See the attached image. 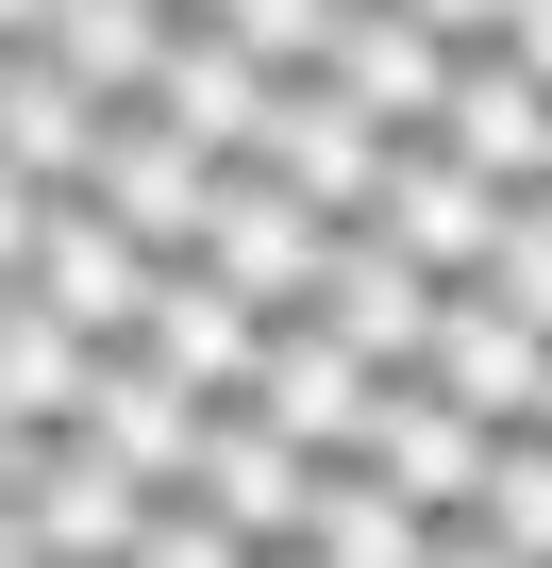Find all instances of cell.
I'll return each mask as SVG.
<instances>
[{"label":"cell","instance_id":"6da1fadb","mask_svg":"<svg viewBox=\"0 0 552 568\" xmlns=\"http://www.w3.org/2000/svg\"><path fill=\"white\" fill-rule=\"evenodd\" d=\"M184 501H201L218 535H251V551H302V518H319V452L268 435L251 402H201V468H184Z\"/></svg>","mask_w":552,"mask_h":568},{"label":"cell","instance_id":"7a4b0ae2","mask_svg":"<svg viewBox=\"0 0 552 568\" xmlns=\"http://www.w3.org/2000/svg\"><path fill=\"white\" fill-rule=\"evenodd\" d=\"M435 168H469L485 201H535L552 184V84H535V51H485V68H452V101H435V134H419Z\"/></svg>","mask_w":552,"mask_h":568},{"label":"cell","instance_id":"3957f363","mask_svg":"<svg viewBox=\"0 0 552 568\" xmlns=\"http://www.w3.org/2000/svg\"><path fill=\"white\" fill-rule=\"evenodd\" d=\"M84 217H118L151 267H201V217H218V168L201 151H168L151 118H101V151H84V184H68Z\"/></svg>","mask_w":552,"mask_h":568},{"label":"cell","instance_id":"277c9868","mask_svg":"<svg viewBox=\"0 0 552 568\" xmlns=\"http://www.w3.org/2000/svg\"><path fill=\"white\" fill-rule=\"evenodd\" d=\"M201 267L234 284L251 318H302L319 302V267H335V217H302L268 168H218V217H201Z\"/></svg>","mask_w":552,"mask_h":568},{"label":"cell","instance_id":"5b68a950","mask_svg":"<svg viewBox=\"0 0 552 568\" xmlns=\"http://www.w3.org/2000/svg\"><path fill=\"white\" fill-rule=\"evenodd\" d=\"M319 84H335L369 134H435V101H452V51H435V18H419V0H335Z\"/></svg>","mask_w":552,"mask_h":568},{"label":"cell","instance_id":"8992f818","mask_svg":"<svg viewBox=\"0 0 552 568\" xmlns=\"http://www.w3.org/2000/svg\"><path fill=\"white\" fill-rule=\"evenodd\" d=\"M134 518H151V501H134L84 435H51V468L0 501V568H134Z\"/></svg>","mask_w":552,"mask_h":568},{"label":"cell","instance_id":"52a82bcc","mask_svg":"<svg viewBox=\"0 0 552 568\" xmlns=\"http://www.w3.org/2000/svg\"><path fill=\"white\" fill-rule=\"evenodd\" d=\"M369 251H402L419 284H435V302H452V284H485V234H502V201L469 184V168H435L419 134L385 151V184H369V217H352Z\"/></svg>","mask_w":552,"mask_h":568},{"label":"cell","instance_id":"ba28073f","mask_svg":"<svg viewBox=\"0 0 552 568\" xmlns=\"http://www.w3.org/2000/svg\"><path fill=\"white\" fill-rule=\"evenodd\" d=\"M151 284H168V267H151V251H134L118 217L51 201V234H34V267H18V302H34V318H68L84 352H118V335L151 318Z\"/></svg>","mask_w":552,"mask_h":568},{"label":"cell","instance_id":"9c48e42d","mask_svg":"<svg viewBox=\"0 0 552 568\" xmlns=\"http://www.w3.org/2000/svg\"><path fill=\"white\" fill-rule=\"evenodd\" d=\"M385 151H402V134H369V118L302 68V84H268V151H251V168L285 184L302 217H335V234H352V217H369V184H385Z\"/></svg>","mask_w":552,"mask_h":568},{"label":"cell","instance_id":"30bf717a","mask_svg":"<svg viewBox=\"0 0 552 568\" xmlns=\"http://www.w3.org/2000/svg\"><path fill=\"white\" fill-rule=\"evenodd\" d=\"M419 385H435L469 435H519V418H535V385H552V335H519L485 284H452V302H435V335H419Z\"/></svg>","mask_w":552,"mask_h":568},{"label":"cell","instance_id":"8fae6325","mask_svg":"<svg viewBox=\"0 0 552 568\" xmlns=\"http://www.w3.org/2000/svg\"><path fill=\"white\" fill-rule=\"evenodd\" d=\"M134 368H151V385H184V402H251L268 318L234 302L218 267H168V284H151V318H134Z\"/></svg>","mask_w":552,"mask_h":568},{"label":"cell","instance_id":"7c38bea8","mask_svg":"<svg viewBox=\"0 0 552 568\" xmlns=\"http://www.w3.org/2000/svg\"><path fill=\"white\" fill-rule=\"evenodd\" d=\"M168 151H201V168H251L268 151V68L251 51H218L201 18H168V68H151V101H134Z\"/></svg>","mask_w":552,"mask_h":568},{"label":"cell","instance_id":"4fadbf2b","mask_svg":"<svg viewBox=\"0 0 552 568\" xmlns=\"http://www.w3.org/2000/svg\"><path fill=\"white\" fill-rule=\"evenodd\" d=\"M84 452H101L134 501H184V468H201V402H184V385H151V368H134V335H118V352H84Z\"/></svg>","mask_w":552,"mask_h":568},{"label":"cell","instance_id":"5bb4252c","mask_svg":"<svg viewBox=\"0 0 552 568\" xmlns=\"http://www.w3.org/2000/svg\"><path fill=\"white\" fill-rule=\"evenodd\" d=\"M335 468H369V485H385V501H419L435 535H452V518L485 501V435H469V418H452L435 385H385V402H369V435H352Z\"/></svg>","mask_w":552,"mask_h":568},{"label":"cell","instance_id":"9a60e30c","mask_svg":"<svg viewBox=\"0 0 552 568\" xmlns=\"http://www.w3.org/2000/svg\"><path fill=\"white\" fill-rule=\"evenodd\" d=\"M302 335H335L369 385H419V335H435V284L402 267V251H369V234H335V267H319V302H302Z\"/></svg>","mask_w":552,"mask_h":568},{"label":"cell","instance_id":"2e32d148","mask_svg":"<svg viewBox=\"0 0 552 568\" xmlns=\"http://www.w3.org/2000/svg\"><path fill=\"white\" fill-rule=\"evenodd\" d=\"M369 402H385V385H369V368H352L335 335H302V318H268V368H251V418H268V435H302V452L335 468V452L369 435Z\"/></svg>","mask_w":552,"mask_h":568},{"label":"cell","instance_id":"e0dca14e","mask_svg":"<svg viewBox=\"0 0 552 568\" xmlns=\"http://www.w3.org/2000/svg\"><path fill=\"white\" fill-rule=\"evenodd\" d=\"M51 435H84V335L0 284V452H51Z\"/></svg>","mask_w":552,"mask_h":568},{"label":"cell","instance_id":"ac0fdd59","mask_svg":"<svg viewBox=\"0 0 552 568\" xmlns=\"http://www.w3.org/2000/svg\"><path fill=\"white\" fill-rule=\"evenodd\" d=\"M84 151H101V101L51 68V51H0V168H18V184H84Z\"/></svg>","mask_w":552,"mask_h":568},{"label":"cell","instance_id":"d6986e66","mask_svg":"<svg viewBox=\"0 0 552 568\" xmlns=\"http://www.w3.org/2000/svg\"><path fill=\"white\" fill-rule=\"evenodd\" d=\"M34 51H51L101 118H134V101H151V68H168V18H151V0H51Z\"/></svg>","mask_w":552,"mask_h":568},{"label":"cell","instance_id":"ffe728a7","mask_svg":"<svg viewBox=\"0 0 552 568\" xmlns=\"http://www.w3.org/2000/svg\"><path fill=\"white\" fill-rule=\"evenodd\" d=\"M302 568H435V518L385 501L369 468H319V518H302Z\"/></svg>","mask_w":552,"mask_h":568},{"label":"cell","instance_id":"44dd1931","mask_svg":"<svg viewBox=\"0 0 552 568\" xmlns=\"http://www.w3.org/2000/svg\"><path fill=\"white\" fill-rule=\"evenodd\" d=\"M469 535H485V551H519V568H552V452H535V418H519V435H485V501H469Z\"/></svg>","mask_w":552,"mask_h":568},{"label":"cell","instance_id":"7402d4cb","mask_svg":"<svg viewBox=\"0 0 552 568\" xmlns=\"http://www.w3.org/2000/svg\"><path fill=\"white\" fill-rule=\"evenodd\" d=\"M201 34H218V51H251L268 84H302V68H319V34H335V0H201Z\"/></svg>","mask_w":552,"mask_h":568},{"label":"cell","instance_id":"603a6c76","mask_svg":"<svg viewBox=\"0 0 552 568\" xmlns=\"http://www.w3.org/2000/svg\"><path fill=\"white\" fill-rule=\"evenodd\" d=\"M485 302H502L519 335H552V184L502 201V234H485Z\"/></svg>","mask_w":552,"mask_h":568},{"label":"cell","instance_id":"cb8c5ba5","mask_svg":"<svg viewBox=\"0 0 552 568\" xmlns=\"http://www.w3.org/2000/svg\"><path fill=\"white\" fill-rule=\"evenodd\" d=\"M134 568H251V535H218L201 501H151L134 518Z\"/></svg>","mask_w":552,"mask_h":568},{"label":"cell","instance_id":"d4e9b609","mask_svg":"<svg viewBox=\"0 0 552 568\" xmlns=\"http://www.w3.org/2000/svg\"><path fill=\"white\" fill-rule=\"evenodd\" d=\"M34 234H51V184H18V168H0V284L34 267Z\"/></svg>","mask_w":552,"mask_h":568},{"label":"cell","instance_id":"484cf974","mask_svg":"<svg viewBox=\"0 0 552 568\" xmlns=\"http://www.w3.org/2000/svg\"><path fill=\"white\" fill-rule=\"evenodd\" d=\"M435 568H519V551H485V535H469V518H452V535H435Z\"/></svg>","mask_w":552,"mask_h":568},{"label":"cell","instance_id":"4316f807","mask_svg":"<svg viewBox=\"0 0 552 568\" xmlns=\"http://www.w3.org/2000/svg\"><path fill=\"white\" fill-rule=\"evenodd\" d=\"M34 18H51V0H0V51H34Z\"/></svg>","mask_w":552,"mask_h":568},{"label":"cell","instance_id":"83f0119b","mask_svg":"<svg viewBox=\"0 0 552 568\" xmlns=\"http://www.w3.org/2000/svg\"><path fill=\"white\" fill-rule=\"evenodd\" d=\"M535 452H552V385H535Z\"/></svg>","mask_w":552,"mask_h":568},{"label":"cell","instance_id":"f1b7e54d","mask_svg":"<svg viewBox=\"0 0 552 568\" xmlns=\"http://www.w3.org/2000/svg\"><path fill=\"white\" fill-rule=\"evenodd\" d=\"M151 18H201V0H151Z\"/></svg>","mask_w":552,"mask_h":568},{"label":"cell","instance_id":"f546056e","mask_svg":"<svg viewBox=\"0 0 552 568\" xmlns=\"http://www.w3.org/2000/svg\"><path fill=\"white\" fill-rule=\"evenodd\" d=\"M251 568H302V551H251Z\"/></svg>","mask_w":552,"mask_h":568}]
</instances>
